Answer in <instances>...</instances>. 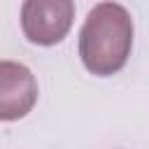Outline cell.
<instances>
[{
  "label": "cell",
  "mask_w": 149,
  "mask_h": 149,
  "mask_svg": "<svg viewBox=\"0 0 149 149\" xmlns=\"http://www.w3.org/2000/svg\"><path fill=\"white\" fill-rule=\"evenodd\" d=\"M133 49V16L119 2H98L79 30V58L95 77L116 74Z\"/></svg>",
  "instance_id": "obj_1"
},
{
  "label": "cell",
  "mask_w": 149,
  "mask_h": 149,
  "mask_svg": "<svg viewBox=\"0 0 149 149\" xmlns=\"http://www.w3.org/2000/svg\"><path fill=\"white\" fill-rule=\"evenodd\" d=\"M74 5L70 0H26L21 5V30L30 44L54 47L72 28Z\"/></svg>",
  "instance_id": "obj_2"
},
{
  "label": "cell",
  "mask_w": 149,
  "mask_h": 149,
  "mask_svg": "<svg viewBox=\"0 0 149 149\" xmlns=\"http://www.w3.org/2000/svg\"><path fill=\"white\" fill-rule=\"evenodd\" d=\"M40 88L28 65L0 61V121H19L33 112Z\"/></svg>",
  "instance_id": "obj_3"
}]
</instances>
